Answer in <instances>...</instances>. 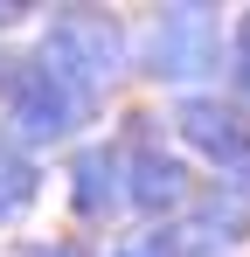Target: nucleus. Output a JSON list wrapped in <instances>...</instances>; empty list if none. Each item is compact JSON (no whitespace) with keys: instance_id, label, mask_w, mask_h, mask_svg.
<instances>
[{"instance_id":"nucleus-12","label":"nucleus","mask_w":250,"mask_h":257,"mask_svg":"<svg viewBox=\"0 0 250 257\" xmlns=\"http://www.w3.org/2000/svg\"><path fill=\"white\" fill-rule=\"evenodd\" d=\"M104 257H153V250H146V236H132V243H111Z\"/></svg>"},{"instance_id":"nucleus-11","label":"nucleus","mask_w":250,"mask_h":257,"mask_svg":"<svg viewBox=\"0 0 250 257\" xmlns=\"http://www.w3.org/2000/svg\"><path fill=\"white\" fill-rule=\"evenodd\" d=\"M28 14H35V7H14V0H0V35H7V28H21Z\"/></svg>"},{"instance_id":"nucleus-5","label":"nucleus","mask_w":250,"mask_h":257,"mask_svg":"<svg viewBox=\"0 0 250 257\" xmlns=\"http://www.w3.org/2000/svg\"><path fill=\"white\" fill-rule=\"evenodd\" d=\"M132 202V160L118 139H90L70 153V209L77 222H111Z\"/></svg>"},{"instance_id":"nucleus-8","label":"nucleus","mask_w":250,"mask_h":257,"mask_svg":"<svg viewBox=\"0 0 250 257\" xmlns=\"http://www.w3.org/2000/svg\"><path fill=\"white\" fill-rule=\"evenodd\" d=\"M35 202H42V160H35L7 125H0V229L21 222Z\"/></svg>"},{"instance_id":"nucleus-10","label":"nucleus","mask_w":250,"mask_h":257,"mask_svg":"<svg viewBox=\"0 0 250 257\" xmlns=\"http://www.w3.org/2000/svg\"><path fill=\"white\" fill-rule=\"evenodd\" d=\"M21 257H97V250H90L83 236H28Z\"/></svg>"},{"instance_id":"nucleus-4","label":"nucleus","mask_w":250,"mask_h":257,"mask_svg":"<svg viewBox=\"0 0 250 257\" xmlns=\"http://www.w3.org/2000/svg\"><path fill=\"white\" fill-rule=\"evenodd\" d=\"M167 125L181 132V146H188V153H202L215 174H236V167L250 160V111L236 104V97H208V90L174 97Z\"/></svg>"},{"instance_id":"nucleus-6","label":"nucleus","mask_w":250,"mask_h":257,"mask_svg":"<svg viewBox=\"0 0 250 257\" xmlns=\"http://www.w3.org/2000/svg\"><path fill=\"white\" fill-rule=\"evenodd\" d=\"M132 160V209L146 215V229H160V222H181V215L202 202V188H195V167L160 146V153H125Z\"/></svg>"},{"instance_id":"nucleus-7","label":"nucleus","mask_w":250,"mask_h":257,"mask_svg":"<svg viewBox=\"0 0 250 257\" xmlns=\"http://www.w3.org/2000/svg\"><path fill=\"white\" fill-rule=\"evenodd\" d=\"M188 229H195L202 243H215V250H236V243L250 236V195L236 188V181L215 174V181L202 188V202L188 209Z\"/></svg>"},{"instance_id":"nucleus-9","label":"nucleus","mask_w":250,"mask_h":257,"mask_svg":"<svg viewBox=\"0 0 250 257\" xmlns=\"http://www.w3.org/2000/svg\"><path fill=\"white\" fill-rule=\"evenodd\" d=\"M229 90L250 111V14H236V28H229Z\"/></svg>"},{"instance_id":"nucleus-3","label":"nucleus","mask_w":250,"mask_h":257,"mask_svg":"<svg viewBox=\"0 0 250 257\" xmlns=\"http://www.w3.org/2000/svg\"><path fill=\"white\" fill-rule=\"evenodd\" d=\"M215 70H229V28L215 7H160L153 28L139 35V77L146 84L195 97Z\"/></svg>"},{"instance_id":"nucleus-2","label":"nucleus","mask_w":250,"mask_h":257,"mask_svg":"<svg viewBox=\"0 0 250 257\" xmlns=\"http://www.w3.org/2000/svg\"><path fill=\"white\" fill-rule=\"evenodd\" d=\"M90 111H97V104H90V97H77V90L63 84V77L42 63L35 49H28V56H7V49H0V125L14 132L28 153L63 146V139H70Z\"/></svg>"},{"instance_id":"nucleus-1","label":"nucleus","mask_w":250,"mask_h":257,"mask_svg":"<svg viewBox=\"0 0 250 257\" xmlns=\"http://www.w3.org/2000/svg\"><path fill=\"white\" fill-rule=\"evenodd\" d=\"M35 56L90 104H104L125 70H139V49L125 35V21L104 14V7H56L35 35Z\"/></svg>"}]
</instances>
